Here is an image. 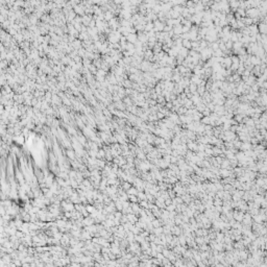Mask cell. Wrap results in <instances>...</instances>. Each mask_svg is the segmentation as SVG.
I'll return each mask as SVG.
<instances>
[{"mask_svg": "<svg viewBox=\"0 0 267 267\" xmlns=\"http://www.w3.org/2000/svg\"><path fill=\"white\" fill-rule=\"evenodd\" d=\"M164 26H165L164 23H162L159 20H156V21H154V23H153V28H154V30H156V31L163 30V29H164Z\"/></svg>", "mask_w": 267, "mask_h": 267, "instance_id": "1", "label": "cell"}, {"mask_svg": "<svg viewBox=\"0 0 267 267\" xmlns=\"http://www.w3.org/2000/svg\"><path fill=\"white\" fill-rule=\"evenodd\" d=\"M174 32L176 34H180V33H183V30H182V25L178 24V25H175V27H174Z\"/></svg>", "mask_w": 267, "mask_h": 267, "instance_id": "2", "label": "cell"}, {"mask_svg": "<svg viewBox=\"0 0 267 267\" xmlns=\"http://www.w3.org/2000/svg\"><path fill=\"white\" fill-rule=\"evenodd\" d=\"M258 29H259V31L261 33H265V31H266V25H265V23L259 24V27H258Z\"/></svg>", "mask_w": 267, "mask_h": 267, "instance_id": "3", "label": "cell"}, {"mask_svg": "<svg viewBox=\"0 0 267 267\" xmlns=\"http://www.w3.org/2000/svg\"><path fill=\"white\" fill-rule=\"evenodd\" d=\"M128 40H130L132 43H136V40H137V36L135 33H132V34H130V36H128Z\"/></svg>", "mask_w": 267, "mask_h": 267, "instance_id": "4", "label": "cell"}, {"mask_svg": "<svg viewBox=\"0 0 267 267\" xmlns=\"http://www.w3.org/2000/svg\"><path fill=\"white\" fill-rule=\"evenodd\" d=\"M183 46H184L185 48H190V47H191V43L189 42L188 40H184V41H183Z\"/></svg>", "mask_w": 267, "mask_h": 267, "instance_id": "5", "label": "cell"}, {"mask_svg": "<svg viewBox=\"0 0 267 267\" xmlns=\"http://www.w3.org/2000/svg\"><path fill=\"white\" fill-rule=\"evenodd\" d=\"M115 2L118 3V4H119V3H122V0H115Z\"/></svg>", "mask_w": 267, "mask_h": 267, "instance_id": "6", "label": "cell"}]
</instances>
